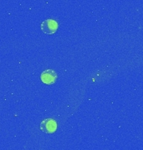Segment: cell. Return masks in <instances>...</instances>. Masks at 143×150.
<instances>
[{
	"label": "cell",
	"instance_id": "cell-1",
	"mask_svg": "<svg viewBox=\"0 0 143 150\" xmlns=\"http://www.w3.org/2000/svg\"><path fill=\"white\" fill-rule=\"evenodd\" d=\"M39 129L44 133L54 134L57 130V122L53 118H46L41 122Z\"/></svg>",
	"mask_w": 143,
	"mask_h": 150
},
{
	"label": "cell",
	"instance_id": "cell-2",
	"mask_svg": "<svg viewBox=\"0 0 143 150\" xmlns=\"http://www.w3.org/2000/svg\"><path fill=\"white\" fill-rule=\"evenodd\" d=\"M41 30L46 34H53L58 29V23L54 19H46L42 22Z\"/></svg>",
	"mask_w": 143,
	"mask_h": 150
},
{
	"label": "cell",
	"instance_id": "cell-3",
	"mask_svg": "<svg viewBox=\"0 0 143 150\" xmlns=\"http://www.w3.org/2000/svg\"><path fill=\"white\" fill-rule=\"evenodd\" d=\"M40 79L45 84H53L57 80V74L52 69L44 70L40 75Z\"/></svg>",
	"mask_w": 143,
	"mask_h": 150
}]
</instances>
